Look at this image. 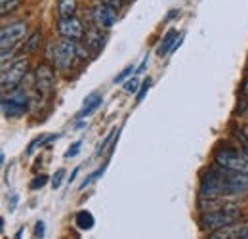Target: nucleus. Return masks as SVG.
Returning <instances> with one entry per match:
<instances>
[{"label": "nucleus", "mask_w": 248, "mask_h": 239, "mask_svg": "<svg viewBox=\"0 0 248 239\" xmlns=\"http://www.w3.org/2000/svg\"><path fill=\"white\" fill-rule=\"evenodd\" d=\"M201 197L223 199V197H239L248 193V174L229 171L225 167H212L201 178Z\"/></svg>", "instance_id": "nucleus-1"}, {"label": "nucleus", "mask_w": 248, "mask_h": 239, "mask_svg": "<svg viewBox=\"0 0 248 239\" xmlns=\"http://www.w3.org/2000/svg\"><path fill=\"white\" fill-rule=\"evenodd\" d=\"M243 218V210L233 203H221L219 207H214L210 210H204L201 216V226L202 230L216 232L219 228H225L233 222H239Z\"/></svg>", "instance_id": "nucleus-2"}, {"label": "nucleus", "mask_w": 248, "mask_h": 239, "mask_svg": "<svg viewBox=\"0 0 248 239\" xmlns=\"http://www.w3.org/2000/svg\"><path fill=\"white\" fill-rule=\"evenodd\" d=\"M86 56H88V48L80 46L78 40H71V38L60 40L54 50V61H56L58 69H62V71L73 69L75 61L78 58H86Z\"/></svg>", "instance_id": "nucleus-3"}, {"label": "nucleus", "mask_w": 248, "mask_h": 239, "mask_svg": "<svg viewBox=\"0 0 248 239\" xmlns=\"http://www.w3.org/2000/svg\"><path fill=\"white\" fill-rule=\"evenodd\" d=\"M0 107H2V113L6 119H19L29 111L31 98L23 88H16L10 94H2Z\"/></svg>", "instance_id": "nucleus-4"}, {"label": "nucleus", "mask_w": 248, "mask_h": 239, "mask_svg": "<svg viewBox=\"0 0 248 239\" xmlns=\"http://www.w3.org/2000/svg\"><path fill=\"white\" fill-rule=\"evenodd\" d=\"M27 71H29V60L25 56L19 58V60H16L14 63H10V67L4 65L2 79H0V83H2V86H0L2 94H8L12 90L19 88V85H21L23 77L27 75Z\"/></svg>", "instance_id": "nucleus-5"}, {"label": "nucleus", "mask_w": 248, "mask_h": 239, "mask_svg": "<svg viewBox=\"0 0 248 239\" xmlns=\"http://www.w3.org/2000/svg\"><path fill=\"white\" fill-rule=\"evenodd\" d=\"M214 161H216V165H219V167H225V169L235 171V172L248 174V155L245 151L231 150V148H221V150L216 151Z\"/></svg>", "instance_id": "nucleus-6"}, {"label": "nucleus", "mask_w": 248, "mask_h": 239, "mask_svg": "<svg viewBox=\"0 0 248 239\" xmlns=\"http://www.w3.org/2000/svg\"><path fill=\"white\" fill-rule=\"evenodd\" d=\"M34 86L40 96H50L56 90V73L46 61L38 63L34 69Z\"/></svg>", "instance_id": "nucleus-7"}, {"label": "nucleus", "mask_w": 248, "mask_h": 239, "mask_svg": "<svg viewBox=\"0 0 248 239\" xmlns=\"http://www.w3.org/2000/svg\"><path fill=\"white\" fill-rule=\"evenodd\" d=\"M27 34V23L25 21H14L10 25H4L0 33V46L4 50H12L19 40H23Z\"/></svg>", "instance_id": "nucleus-8"}, {"label": "nucleus", "mask_w": 248, "mask_h": 239, "mask_svg": "<svg viewBox=\"0 0 248 239\" xmlns=\"http://www.w3.org/2000/svg\"><path fill=\"white\" fill-rule=\"evenodd\" d=\"M92 17H93V23L99 27V29H111L117 25L119 21V14L113 6L105 4V2H99L95 8L92 10Z\"/></svg>", "instance_id": "nucleus-9"}, {"label": "nucleus", "mask_w": 248, "mask_h": 239, "mask_svg": "<svg viewBox=\"0 0 248 239\" xmlns=\"http://www.w3.org/2000/svg\"><path fill=\"white\" fill-rule=\"evenodd\" d=\"M58 31L63 38H71V40H80L84 36V25L82 21L73 16V17H60L58 21Z\"/></svg>", "instance_id": "nucleus-10"}, {"label": "nucleus", "mask_w": 248, "mask_h": 239, "mask_svg": "<svg viewBox=\"0 0 248 239\" xmlns=\"http://www.w3.org/2000/svg\"><path fill=\"white\" fill-rule=\"evenodd\" d=\"M212 239H248V222H233L225 228L210 232Z\"/></svg>", "instance_id": "nucleus-11"}, {"label": "nucleus", "mask_w": 248, "mask_h": 239, "mask_svg": "<svg viewBox=\"0 0 248 239\" xmlns=\"http://www.w3.org/2000/svg\"><path fill=\"white\" fill-rule=\"evenodd\" d=\"M101 103H103L101 94H99V92H92V94H90V96L84 100V105H82V109L77 113V117H78V119H86L88 115H92L93 111H95V109H97Z\"/></svg>", "instance_id": "nucleus-12"}, {"label": "nucleus", "mask_w": 248, "mask_h": 239, "mask_svg": "<svg viewBox=\"0 0 248 239\" xmlns=\"http://www.w3.org/2000/svg\"><path fill=\"white\" fill-rule=\"evenodd\" d=\"M103 46H105V34H101V31H88L86 33V48H88V52L97 54Z\"/></svg>", "instance_id": "nucleus-13"}, {"label": "nucleus", "mask_w": 248, "mask_h": 239, "mask_svg": "<svg viewBox=\"0 0 248 239\" xmlns=\"http://www.w3.org/2000/svg\"><path fill=\"white\" fill-rule=\"evenodd\" d=\"M176 36H178V31L176 29H170L164 36H162V42H160L158 48H156V54H158L160 58L174 50V46H176Z\"/></svg>", "instance_id": "nucleus-14"}, {"label": "nucleus", "mask_w": 248, "mask_h": 239, "mask_svg": "<svg viewBox=\"0 0 248 239\" xmlns=\"http://www.w3.org/2000/svg\"><path fill=\"white\" fill-rule=\"evenodd\" d=\"M75 222H77V226L80 228V230H92L93 228V222H95V218H93V214L90 210H78L77 212V216H75Z\"/></svg>", "instance_id": "nucleus-15"}, {"label": "nucleus", "mask_w": 248, "mask_h": 239, "mask_svg": "<svg viewBox=\"0 0 248 239\" xmlns=\"http://www.w3.org/2000/svg\"><path fill=\"white\" fill-rule=\"evenodd\" d=\"M77 0H60L58 2V16L60 17H73L77 14Z\"/></svg>", "instance_id": "nucleus-16"}, {"label": "nucleus", "mask_w": 248, "mask_h": 239, "mask_svg": "<svg viewBox=\"0 0 248 239\" xmlns=\"http://www.w3.org/2000/svg\"><path fill=\"white\" fill-rule=\"evenodd\" d=\"M56 138H58L56 134H42L40 138H36V140H32L31 144H29V148H27V151H25V153H27V155H32V153H34V151H36V150H40V148H44L46 144H50V142H52V140H56Z\"/></svg>", "instance_id": "nucleus-17"}, {"label": "nucleus", "mask_w": 248, "mask_h": 239, "mask_svg": "<svg viewBox=\"0 0 248 239\" xmlns=\"http://www.w3.org/2000/svg\"><path fill=\"white\" fill-rule=\"evenodd\" d=\"M40 40H42V33H40V31H34L31 36L27 38V44L23 46V54H31V52H34V50L38 48Z\"/></svg>", "instance_id": "nucleus-18"}, {"label": "nucleus", "mask_w": 248, "mask_h": 239, "mask_svg": "<svg viewBox=\"0 0 248 239\" xmlns=\"http://www.w3.org/2000/svg\"><path fill=\"white\" fill-rule=\"evenodd\" d=\"M105 169H107V163H103V165H101L97 171H93L92 174H90L88 178H86L84 182H82V184H80V189H86L88 186H92L93 182H95V180H97L99 176H101V174H103V171H105Z\"/></svg>", "instance_id": "nucleus-19"}, {"label": "nucleus", "mask_w": 248, "mask_h": 239, "mask_svg": "<svg viewBox=\"0 0 248 239\" xmlns=\"http://www.w3.org/2000/svg\"><path fill=\"white\" fill-rule=\"evenodd\" d=\"M21 0H0V14L6 16L8 12H14L19 6Z\"/></svg>", "instance_id": "nucleus-20"}, {"label": "nucleus", "mask_w": 248, "mask_h": 239, "mask_svg": "<svg viewBox=\"0 0 248 239\" xmlns=\"http://www.w3.org/2000/svg\"><path fill=\"white\" fill-rule=\"evenodd\" d=\"M151 85H153V81H151L149 77H147V79H145V81L141 83V86H140V92H138V100H136L138 103H141V102H143V98H145V94L149 92Z\"/></svg>", "instance_id": "nucleus-21"}, {"label": "nucleus", "mask_w": 248, "mask_h": 239, "mask_svg": "<svg viewBox=\"0 0 248 239\" xmlns=\"http://www.w3.org/2000/svg\"><path fill=\"white\" fill-rule=\"evenodd\" d=\"M46 184H48V176H46V174H40V176H36V178H34L31 184H29V188H31L32 191H34V189H40V188H44Z\"/></svg>", "instance_id": "nucleus-22"}, {"label": "nucleus", "mask_w": 248, "mask_h": 239, "mask_svg": "<svg viewBox=\"0 0 248 239\" xmlns=\"http://www.w3.org/2000/svg\"><path fill=\"white\" fill-rule=\"evenodd\" d=\"M134 71H136V67H134V65H128V67L124 69L123 73H119V75L115 77V85H119V83H123V81H126V79H128V77H130V75H132Z\"/></svg>", "instance_id": "nucleus-23"}, {"label": "nucleus", "mask_w": 248, "mask_h": 239, "mask_svg": "<svg viewBox=\"0 0 248 239\" xmlns=\"http://www.w3.org/2000/svg\"><path fill=\"white\" fill-rule=\"evenodd\" d=\"M140 83H138V79H128L126 81V85H124V92H128V94H134V92H138L140 90Z\"/></svg>", "instance_id": "nucleus-24"}, {"label": "nucleus", "mask_w": 248, "mask_h": 239, "mask_svg": "<svg viewBox=\"0 0 248 239\" xmlns=\"http://www.w3.org/2000/svg\"><path fill=\"white\" fill-rule=\"evenodd\" d=\"M117 132H119V130H111V132H109V134L105 136V140L101 142V146H99V148H97V151H95L97 155H101V153L105 151V148H107V144H109L111 140H115V134H117Z\"/></svg>", "instance_id": "nucleus-25"}, {"label": "nucleus", "mask_w": 248, "mask_h": 239, "mask_svg": "<svg viewBox=\"0 0 248 239\" xmlns=\"http://www.w3.org/2000/svg\"><path fill=\"white\" fill-rule=\"evenodd\" d=\"M63 178H65V169H60V171L52 176V188H54V189H58V188L62 186Z\"/></svg>", "instance_id": "nucleus-26"}, {"label": "nucleus", "mask_w": 248, "mask_h": 239, "mask_svg": "<svg viewBox=\"0 0 248 239\" xmlns=\"http://www.w3.org/2000/svg\"><path fill=\"white\" fill-rule=\"evenodd\" d=\"M80 148H82V142L78 140V142H75V144H73V146H71L69 150L65 151V157H67V159H71V157L78 155V151H80Z\"/></svg>", "instance_id": "nucleus-27"}, {"label": "nucleus", "mask_w": 248, "mask_h": 239, "mask_svg": "<svg viewBox=\"0 0 248 239\" xmlns=\"http://www.w3.org/2000/svg\"><path fill=\"white\" fill-rule=\"evenodd\" d=\"M44 236H46V224L42 220H38L34 226V238H44Z\"/></svg>", "instance_id": "nucleus-28"}, {"label": "nucleus", "mask_w": 248, "mask_h": 239, "mask_svg": "<svg viewBox=\"0 0 248 239\" xmlns=\"http://www.w3.org/2000/svg\"><path fill=\"white\" fill-rule=\"evenodd\" d=\"M147 63H149V56H145L143 60H141V63L136 67V75H140V73H143L145 71V67H147Z\"/></svg>", "instance_id": "nucleus-29"}, {"label": "nucleus", "mask_w": 248, "mask_h": 239, "mask_svg": "<svg viewBox=\"0 0 248 239\" xmlns=\"http://www.w3.org/2000/svg\"><path fill=\"white\" fill-rule=\"evenodd\" d=\"M101 2H105V4H109V6H113V8H121L126 0H101Z\"/></svg>", "instance_id": "nucleus-30"}, {"label": "nucleus", "mask_w": 248, "mask_h": 239, "mask_svg": "<svg viewBox=\"0 0 248 239\" xmlns=\"http://www.w3.org/2000/svg\"><path fill=\"white\" fill-rule=\"evenodd\" d=\"M241 92H243V96H247L248 98V77L243 81V85H241Z\"/></svg>", "instance_id": "nucleus-31"}, {"label": "nucleus", "mask_w": 248, "mask_h": 239, "mask_svg": "<svg viewBox=\"0 0 248 239\" xmlns=\"http://www.w3.org/2000/svg\"><path fill=\"white\" fill-rule=\"evenodd\" d=\"M16 203H17V195L14 193V195H12V201H10V209H12V210L16 209Z\"/></svg>", "instance_id": "nucleus-32"}, {"label": "nucleus", "mask_w": 248, "mask_h": 239, "mask_svg": "<svg viewBox=\"0 0 248 239\" xmlns=\"http://www.w3.org/2000/svg\"><path fill=\"white\" fill-rule=\"evenodd\" d=\"M241 113H243V115H245V117L248 119V102L245 103V105H243V107H241Z\"/></svg>", "instance_id": "nucleus-33"}, {"label": "nucleus", "mask_w": 248, "mask_h": 239, "mask_svg": "<svg viewBox=\"0 0 248 239\" xmlns=\"http://www.w3.org/2000/svg\"><path fill=\"white\" fill-rule=\"evenodd\" d=\"M78 171H80V169H78V167H77V169H75V171H73V174H71V176H69V182H73V180L77 178V174H78Z\"/></svg>", "instance_id": "nucleus-34"}, {"label": "nucleus", "mask_w": 248, "mask_h": 239, "mask_svg": "<svg viewBox=\"0 0 248 239\" xmlns=\"http://www.w3.org/2000/svg\"><path fill=\"white\" fill-rule=\"evenodd\" d=\"M239 136H241V138H245V140H248V128H245V130H243Z\"/></svg>", "instance_id": "nucleus-35"}]
</instances>
